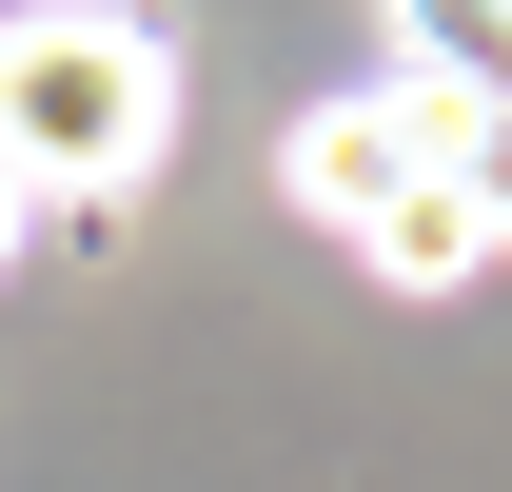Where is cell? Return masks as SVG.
<instances>
[{
	"instance_id": "obj_2",
	"label": "cell",
	"mask_w": 512,
	"mask_h": 492,
	"mask_svg": "<svg viewBox=\"0 0 512 492\" xmlns=\"http://www.w3.org/2000/svg\"><path fill=\"white\" fill-rule=\"evenodd\" d=\"M355 256H375L394 296H473V276H493V178H394L375 217H355Z\"/></svg>"
},
{
	"instance_id": "obj_1",
	"label": "cell",
	"mask_w": 512,
	"mask_h": 492,
	"mask_svg": "<svg viewBox=\"0 0 512 492\" xmlns=\"http://www.w3.org/2000/svg\"><path fill=\"white\" fill-rule=\"evenodd\" d=\"M178 138V40L119 0H20L0 20V178L20 197H119Z\"/></svg>"
},
{
	"instance_id": "obj_3",
	"label": "cell",
	"mask_w": 512,
	"mask_h": 492,
	"mask_svg": "<svg viewBox=\"0 0 512 492\" xmlns=\"http://www.w3.org/2000/svg\"><path fill=\"white\" fill-rule=\"evenodd\" d=\"M20 237H40V197H20V178H0V276H20Z\"/></svg>"
}]
</instances>
